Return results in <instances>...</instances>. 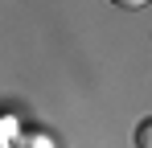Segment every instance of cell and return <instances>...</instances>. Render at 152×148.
<instances>
[{"mask_svg": "<svg viewBox=\"0 0 152 148\" xmlns=\"http://www.w3.org/2000/svg\"><path fill=\"white\" fill-rule=\"evenodd\" d=\"M111 4H119V8H144L148 0H111Z\"/></svg>", "mask_w": 152, "mask_h": 148, "instance_id": "obj_2", "label": "cell"}, {"mask_svg": "<svg viewBox=\"0 0 152 148\" xmlns=\"http://www.w3.org/2000/svg\"><path fill=\"white\" fill-rule=\"evenodd\" d=\"M148 132H152V119H140V127H136V148H152Z\"/></svg>", "mask_w": 152, "mask_h": 148, "instance_id": "obj_1", "label": "cell"}, {"mask_svg": "<svg viewBox=\"0 0 152 148\" xmlns=\"http://www.w3.org/2000/svg\"><path fill=\"white\" fill-rule=\"evenodd\" d=\"M0 148H8V144H4V136H0Z\"/></svg>", "mask_w": 152, "mask_h": 148, "instance_id": "obj_3", "label": "cell"}]
</instances>
